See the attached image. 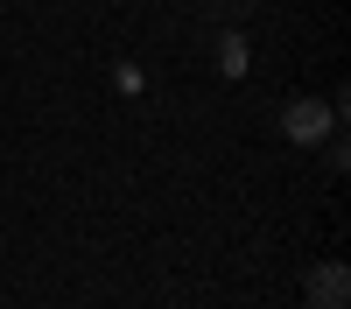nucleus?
Returning a JSON list of instances; mask_svg holds the SVG:
<instances>
[{"instance_id": "obj_1", "label": "nucleus", "mask_w": 351, "mask_h": 309, "mask_svg": "<svg viewBox=\"0 0 351 309\" xmlns=\"http://www.w3.org/2000/svg\"><path fill=\"white\" fill-rule=\"evenodd\" d=\"M281 134L295 140V148H316V140L337 134V106H324V99H295V106L281 112Z\"/></svg>"}, {"instance_id": "obj_2", "label": "nucleus", "mask_w": 351, "mask_h": 309, "mask_svg": "<svg viewBox=\"0 0 351 309\" xmlns=\"http://www.w3.org/2000/svg\"><path fill=\"white\" fill-rule=\"evenodd\" d=\"M302 288H309L316 309H344V302H351V267H344V260H316Z\"/></svg>"}, {"instance_id": "obj_3", "label": "nucleus", "mask_w": 351, "mask_h": 309, "mask_svg": "<svg viewBox=\"0 0 351 309\" xmlns=\"http://www.w3.org/2000/svg\"><path fill=\"white\" fill-rule=\"evenodd\" d=\"M218 71L225 77H246V36H218Z\"/></svg>"}, {"instance_id": "obj_4", "label": "nucleus", "mask_w": 351, "mask_h": 309, "mask_svg": "<svg viewBox=\"0 0 351 309\" xmlns=\"http://www.w3.org/2000/svg\"><path fill=\"white\" fill-rule=\"evenodd\" d=\"M239 8H253V0H239Z\"/></svg>"}]
</instances>
